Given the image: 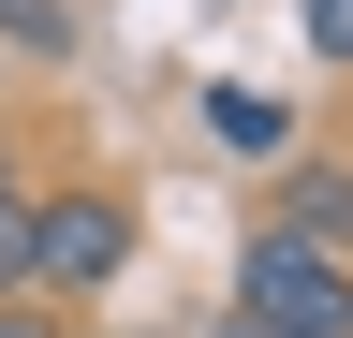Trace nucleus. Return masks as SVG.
<instances>
[{
    "mask_svg": "<svg viewBox=\"0 0 353 338\" xmlns=\"http://www.w3.org/2000/svg\"><path fill=\"white\" fill-rule=\"evenodd\" d=\"M0 15H30V0H0Z\"/></svg>",
    "mask_w": 353,
    "mask_h": 338,
    "instance_id": "nucleus-9",
    "label": "nucleus"
},
{
    "mask_svg": "<svg viewBox=\"0 0 353 338\" xmlns=\"http://www.w3.org/2000/svg\"><path fill=\"white\" fill-rule=\"evenodd\" d=\"M132 265V191H30V309H88Z\"/></svg>",
    "mask_w": 353,
    "mask_h": 338,
    "instance_id": "nucleus-1",
    "label": "nucleus"
},
{
    "mask_svg": "<svg viewBox=\"0 0 353 338\" xmlns=\"http://www.w3.org/2000/svg\"><path fill=\"white\" fill-rule=\"evenodd\" d=\"M0 338H74L59 309H30V294H15V309H0Z\"/></svg>",
    "mask_w": 353,
    "mask_h": 338,
    "instance_id": "nucleus-7",
    "label": "nucleus"
},
{
    "mask_svg": "<svg viewBox=\"0 0 353 338\" xmlns=\"http://www.w3.org/2000/svg\"><path fill=\"white\" fill-rule=\"evenodd\" d=\"M30 294V177H0V309Z\"/></svg>",
    "mask_w": 353,
    "mask_h": 338,
    "instance_id": "nucleus-5",
    "label": "nucleus"
},
{
    "mask_svg": "<svg viewBox=\"0 0 353 338\" xmlns=\"http://www.w3.org/2000/svg\"><path fill=\"white\" fill-rule=\"evenodd\" d=\"M339 133H353V118H339Z\"/></svg>",
    "mask_w": 353,
    "mask_h": 338,
    "instance_id": "nucleus-11",
    "label": "nucleus"
},
{
    "mask_svg": "<svg viewBox=\"0 0 353 338\" xmlns=\"http://www.w3.org/2000/svg\"><path fill=\"white\" fill-rule=\"evenodd\" d=\"M294 30H309V59L353 89V0H294Z\"/></svg>",
    "mask_w": 353,
    "mask_h": 338,
    "instance_id": "nucleus-6",
    "label": "nucleus"
},
{
    "mask_svg": "<svg viewBox=\"0 0 353 338\" xmlns=\"http://www.w3.org/2000/svg\"><path fill=\"white\" fill-rule=\"evenodd\" d=\"M265 235L339 250V265H353V162H280V206H265Z\"/></svg>",
    "mask_w": 353,
    "mask_h": 338,
    "instance_id": "nucleus-3",
    "label": "nucleus"
},
{
    "mask_svg": "<svg viewBox=\"0 0 353 338\" xmlns=\"http://www.w3.org/2000/svg\"><path fill=\"white\" fill-rule=\"evenodd\" d=\"M206 118H221L236 162H294V103H280V89H206Z\"/></svg>",
    "mask_w": 353,
    "mask_h": 338,
    "instance_id": "nucleus-4",
    "label": "nucleus"
},
{
    "mask_svg": "<svg viewBox=\"0 0 353 338\" xmlns=\"http://www.w3.org/2000/svg\"><path fill=\"white\" fill-rule=\"evenodd\" d=\"M236 324H265V338H353V265L339 250H294V235H250L236 250Z\"/></svg>",
    "mask_w": 353,
    "mask_h": 338,
    "instance_id": "nucleus-2",
    "label": "nucleus"
},
{
    "mask_svg": "<svg viewBox=\"0 0 353 338\" xmlns=\"http://www.w3.org/2000/svg\"><path fill=\"white\" fill-rule=\"evenodd\" d=\"M221 338H265V324H221Z\"/></svg>",
    "mask_w": 353,
    "mask_h": 338,
    "instance_id": "nucleus-8",
    "label": "nucleus"
},
{
    "mask_svg": "<svg viewBox=\"0 0 353 338\" xmlns=\"http://www.w3.org/2000/svg\"><path fill=\"white\" fill-rule=\"evenodd\" d=\"M0 177H15V162H0Z\"/></svg>",
    "mask_w": 353,
    "mask_h": 338,
    "instance_id": "nucleus-10",
    "label": "nucleus"
}]
</instances>
